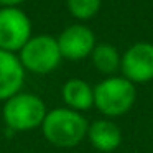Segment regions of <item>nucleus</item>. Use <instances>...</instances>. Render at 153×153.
I'll return each mask as SVG.
<instances>
[{"mask_svg": "<svg viewBox=\"0 0 153 153\" xmlns=\"http://www.w3.org/2000/svg\"><path fill=\"white\" fill-rule=\"evenodd\" d=\"M22 66L33 74H50L61 64V51L58 40L48 33L33 35L18 51Z\"/></svg>", "mask_w": 153, "mask_h": 153, "instance_id": "obj_4", "label": "nucleus"}, {"mask_svg": "<svg viewBox=\"0 0 153 153\" xmlns=\"http://www.w3.org/2000/svg\"><path fill=\"white\" fill-rule=\"evenodd\" d=\"M56 40L63 59L69 61H81L91 56L94 46L97 45L94 31L82 23H73L66 27Z\"/></svg>", "mask_w": 153, "mask_h": 153, "instance_id": "obj_7", "label": "nucleus"}, {"mask_svg": "<svg viewBox=\"0 0 153 153\" xmlns=\"http://www.w3.org/2000/svg\"><path fill=\"white\" fill-rule=\"evenodd\" d=\"M102 0H66V7L76 20L86 22L94 18L100 10Z\"/></svg>", "mask_w": 153, "mask_h": 153, "instance_id": "obj_12", "label": "nucleus"}, {"mask_svg": "<svg viewBox=\"0 0 153 153\" xmlns=\"http://www.w3.org/2000/svg\"><path fill=\"white\" fill-rule=\"evenodd\" d=\"M61 97L68 109L76 110V112H84L94 105V87L87 81L73 77L63 84Z\"/></svg>", "mask_w": 153, "mask_h": 153, "instance_id": "obj_10", "label": "nucleus"}, {"mask_svg": "<svg viewBox=\"0 0 153 153\" xmlns=\"http://www.w3.org/2000/svg\"><path fill=\"white\" fill-rule=\"evenodd\" d=\"M137 87L123 76H109L94 86V107L107 119L120 117L133 107Z\"/></svg>", "mask_w": 153, "mask_h": 153, "instance_id": "obj_3", "label": "nucleus"}, {"mask_svg": "<svg viewBox=\"0 0 153 153\" xmlns=\"http://www.w3.org/2000/svg\"><path fill=\"white\" fill-rule=\"evenodd\" d=\"M120 71L130 82L143 84L153 79V43H133L120 58Z\"/></svg>", "mask_w": 153, "mask_h": 153, "instance_id": "obj_6", "label": "nucleus"}, {"mask_svg": "<svg viewBox=\"0 0 153 153\" xmlns=\"http://www.w3.org/2000/svg\"><path fill=\"white\" fill-rule=\"evenodd\" d=\"M120 54L117 48L110 43H97L91 53V61L94 68L102 74H110L117 73L120 69Z\"/></svg>", "mask_w": 153, "mask_h": 153, "instance_id": "obj_11", "label": "nucleus"}, {"mask_svg": "<svg viewBox=\"0 0 153 153\" xmlns=\"http://www.w3.org/2000/svg\"><path fill=\"white\" fill-rule=\"evenodd\" d=\"M27 0H0V7H18Z\"/></svg>", "mask_w": 153, "mask_h": 153, "instance_id": "obj_13", "label": "nucleus"}, {"mask_svg": "<svg viewBox=\"0 0 153 153\" xmlns=\"http://www.w3.org/2000/svg\"><path fill=\"white\" fill-rule=\"evenodd\" d=\"M25 68L17 53L0 50V100L18 94L25 82Z\"/></svg>", "mask_w": 153, "mask_h": 153, "instance_id": "obj_8", "label": "nucleus"}, {"mask_svg": "<svg viewBox=\"0 0 153 153\" xmlns=\"http://www.w3.org/2000/svg\"><path fill=\"white\" fill-rule=\"evenodd\" d=\"M31 35V20L18 7H0V50L18 53Z\"/></svg>", "mask_w": 153, "mask_h": 153, "instance_id": "obj_5", "label": "nucleus"}, {"mask_svg": "<svg viewBox=\"0 0 153 153\" xmlns=\"http://www.w3.org/2000/svg\"><path fill=\"white\" fill-rule=\"evenodd\" d=\"M87 140L96 150L102 153H110L117 150L122 143V132L119 125L109 119H99L89 123Z\"/></svg>", "mask_w": 153, "mask_h": 153, "instance_id": "obj_9", "label": "nucleus"}, {"mask_svg": "<svg viewBox=\"0 0 153 153\" xmlns=\"http://www.w3.org/2000/svg\"><path fill=\"white\" fill-rule=\"evenodd\" d=\"M40 128L48 143L58 148H73L87 137L89 122L81 112L68 107H56L46 112Z\"/></svg>", "mask_w": 153, "mask_h": 153, "instance_id": "obj_1", "label": "nucleus"}, {"mask_svg": "<svg viewBox=\"0 0 153 153\" xmlns=\"http://www.w3.org/2000/svg\"><path fill=\"white\" fill-rule=\"evenodd\" d=\"M46 104L33 92H23L12 96L4 102V122L12 132H31L41 127L46 117Z\"/></svg>", "mask_w": 153, "mask_h": 153, "instance_id": "obj_2", "label": "nucleus"}]
</instances>
